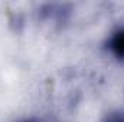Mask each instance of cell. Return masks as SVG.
Wrapping results in <instances>:
<instances>
[{
    "label": "cell",
    "instance_id": "cell-1",
    "mask_svg": "<svg viewBox=\"0 0 124 122\" xmlns=\"http://www.w3.org/2000/svg\"><path fill=\"white\" fill-rule=\"evenodd\" d=\"M105 46L114 58H117L118 61H124V26L111 33Z\"/></svg>",
    "mask_w": 124,
    "mask_h": 122
},
{
    "label": "cell",
    "instance_id": "cell-2",
    "mask_svg": "<svg viewBox=\"0 0 124 122\" xmlns=\"http://www.w3.org/2000/svg\"><path fill=\"white\" fill-rule=\"evenodd\" d=\"M104 122H124V112H113L105 118Z\"/></svg>",
    "mask_w": 124,
    "mask_h": 122
},
{
    "label": "cell",
    "instance_id": "cell-3",
    "mask_svg": "<svg viewBox=\"0 0 124 122\" xmlns=\"http://www.w3.org/2000/svg\"><path fill=\"white\" fill-rule=\"evenodd\" d=\"M25 122H33V121H25Z\"/></svg>",
    "mask_w": 124,
    "mask_h": 122
}]
</instances>
